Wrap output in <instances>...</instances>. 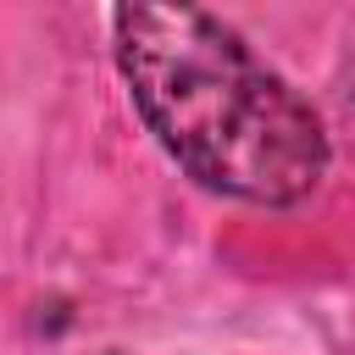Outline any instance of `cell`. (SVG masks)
<instances>
[{"mask_svg": "<svg viewBox=\"0 0 355 355\" xmlns=\"http://www.w3.org/2000/svg\"><path fill=\"white\" fill-rule=\"evenodd\" d=\"M116 72L155 144L211 194L300 205L327 178V128L239 28L200 6H116Z\"/></svg>", "mask_w": 355, "mask_h": 355, "instance_id": "1", "label": "cell"}]
</instances>
